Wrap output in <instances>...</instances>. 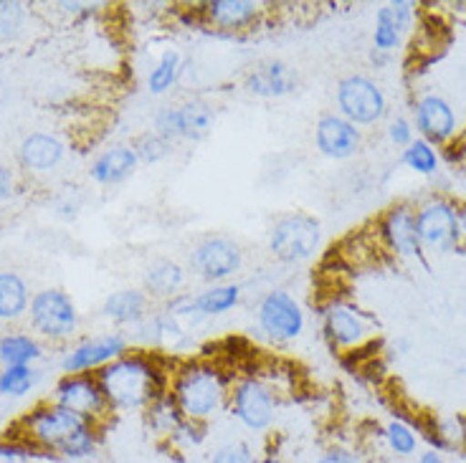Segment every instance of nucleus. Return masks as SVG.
<instances>
[{
    "label": "nucleus",
    "mask_w": 466,
    "mask_h": 463,
    "mask_svg": "<svg viewBox=\"0 0 466 463\" xmlns=\"http://www.w3.org/2000/svg\"><path fill=\"white\" fill-rule=\"evenodd\" d=\"M297 71L279 58L264 61L244 76V89L257 99H284L297 92Z\"/></svg>",
    "instance_id": "5701e85b"
},
{
    "label": "nucleus",
    "mask_w": 466,
    "mask_h": 463,
    "mask_svg": "<svg viewBox=\"0 0 466 463\" xmlns=\"http://www.w3.org/2000/svg\"><path fill=\"white\" fill-rule=\"evenodd\" d=\"M403 46V35L398 34L393 25L385 21L380 13H375L373 21V51H380V54H388L393 56L398 48Z\"/></svg>",
    "instance_id": "c9c22d12"
},
{
    "label": "nucleus",
    "mask_w": 466,
    "mask_h": 463,
    "mask_svg": "<svg viewBox=\"0 0 466 463\" xmlns=\"http://www.w3.org/2000/svg\"><path fill=\"white\" fill-rule=\"evenodd\" d=\"M28 327L38 339L51 342V345H64L76 337L82 327V314L69 291L58 287L34 291L31 304H28Z\"/></svg>",
    "instance_id": "0eeeda50"
},
{
    "label": "nucleus",
    "mask_w": 466,
    "mask_h": 463,
    "mask_svg": "<svg viewBox=\"0 0 466 463\" xmlns=\"http://www.w3.org/2000/svg\"><path fill=\"white\" fill-rule=\"evenodd\" d=\"M187 278H190L187 267L167 256H157L142 268V289L147 291V297L155 304H167L177 294L187 291Z\"/></svg>",
    "instance_id": "4be33fe9"
},
{
    "label": "nucleus",
    "mask_w": 466,
    "mask_h": 463,
    "mask_svg": "<svg viewBox=\"0 0 466 463\" xmlns=\"http://www.w3.org/2000/svg\"><path fill=\"white\" fill-rule=\"evenodd\" d=\"M15 436H21L35 453H46L64 461H86L102 446L99 426L56 406L54 400H44L31 408L18 420Z\"/></svg>",
    "instance_id": "f03ea898"
},
{
    "label": "nucleus",
    "mask_w": 466,
    "mask_h": 463,
    "mask_svg": "<svg viewBox=\"0 0 466 463\" xmlns=\"http://www.w3.org/2000/svg\"><path fill=\"white\" fill-rule=\"evenodd\" d=\"M140 170V160L132 150L129 142L109 145L106 150L96 152L89 163V180L99 187H116L125 186Z\"/></svg>",
    "instance_id": "aec40b11"
},
{
    "label": "nucleus",
    "mask_w": 466,
    "mask_h": 463,
    "mask_svg": "<svg viewBox=\"0 0 466 463\" xmlns=\"http://www.w3.org/2000/svg\"><path fill=\"white\" fill-rule=\"evenodd\" d=\"M315 150L332 163H345L362 150V129L338 112H325L315 125Z\"/></svg>",
    "instance_id": "a211bd4d"
},
{
    "label": "nucleus",
    "mask_w": 466,
    "mask_h": 463,
    "mask_svg": "<svg viewBox=\"0 0 466 463\" xmlns=\"http://www.w3.org/2000/svg\"><path fill=\"white\" fill-rule=\"evenodd\" d=\"M325 244L322 223L304 210H289L271 220L267 231L268 256L281 267H302L317 258Z\"/></svg>",
    "instance_id": "39448f33"
},
{
    "label": "nucleus",
    "mask_w": 466,
    "mask_h": 463,
    "mask_svg": "<svg viewBox=\"0 0 466 463\" xmlns=\"http://www.w3.org/2000/svg\"><path fill=\"white\" fill-rule=\"evenodd\" d=\"M56 8L61 13H66L69 18H94L99 5L96 3H82V0H64V3H56Z\"/></svg>",
    "instance_id": "79ce46f5"
},
{
    "label": "nucleus",
    "mask_w": 466,
    "mask_h": 463,
    "mask_svg": "<svg viewBox=\"0 0 466 463\" xmlns=\"http://www.w3.org/2000/svg\"><path fill=\"white\" fill-rule=\"evenodd\" d=\"M385 137H388V142H390L396 150H406L408 145L416 139V127H413L410 116L406 115L390 116V119H388V125H385Z\"/></svg>",
    "instance_id": "ea45409f"
},
{
    "label": "nucleus",
    "mask_w": 466,
    "mask_h": 463,
    "mask_svg": "<svg viewBox=\"0 0 466 463\" xmlns=\"http://www.w3.org/2000/svg\"><path fill=\"white\" fill-rule=\"evenodd\" d=\"M15 160H18V167L24 173L48 175L66 160V145L56 135L31 132L21 139V145L15 150Z\"/></svg>",
    "instance_id": "412c9836"
},
{
    "label": "nucleus",
    "mask_w": 466,
    "mask_h": 463,
    "mask_svg": "<svg viewBox=\"0 0 466 463\" xmlns=\"http://www.w3.org/2000/svg\"><path fill=\"white\" fill-rule=\"evenodd\" d=\"M375 241L380 251L396 256V258H416L423 261L426 254L420 248L419 228H416V206L396 203L380 213L375 220Z\"/></svg>",
    "instance_id": "f3484780"
},
{
    "label": "nucleus",
    "mask_w": 466,
    "mask_h": 463,
    "mask_svg": "<svg viewBox=\"0 0 466 463\" xmlns=\"http://www.w3.org/2000/svg\"><path fill=\"white\" fill-rule=\"evenodd\" d=\"M410 122L416 127V137L426 139L433 147H449L459 137V115L454 105L436 92H423L410 105Z\"/></svg>",
    "instance_id": "dca6fc26"
},
{
    "label": "nucleus",
    "mask_w": 466,
    "mask_h": 463,
    "mask_svg": "<svg viewBox=\"0 0 466 463\" xmlns=\"http://www.w3.org/2000/svg\"><path fill=\"white\" fill-rule=\"evenodd\" d=\"M456 216H459V231H461V241L466 244V203H456Z\"/></svg>",
    "instance_id": "de8ad7c7"
},
{
    "label": "nucleus",
    "mask_w": 466,
    "mask_h": 463,
    "mask_svg": "<svg viewBox=\"0 0 466 463\" xmlns=\"http://www.w3.org/2000/svg\"><path fill=\"white\" fill-rule=\"evenodd\" d=\"M319 329L327 347L338 355L362 352L375 339L373 317L345 297H329L319 304Z\"/></svg>",
    "instance_id": "423d86ee"
},
{
    "label": "nucleus",
    "mask_w": 466,
    "mask_h": 463,
    "mask_svg": "<svg viewBox=\"0 0 466 463\" xmlns=\"http://www.w3.org/2000/svg\"><path fill=\"white\" fill-rule=\"evenodd\" d=\"M187 64L183 54L177 48H165L163 54L157 56V61L152 64V69L147 71V92L152 96H165L167 92H173L175 86L180 84L183 74H186Z\"/></svg>",
    "instance_id": "bb28decb"
},
{
    "label": "nucleus",
    "mask_w": 466,
    "mask_h": 463,
    "mask_svg": "<svg viewBox=\"0 0 466 463\" xmlns=\"http://www.w3.org/2000/svg\"><path fill=\"white\" fill-rule=\"evenodd\" d=\"M400 165L420 177H433L441 170V150L429 145L426 139L416 137L406 150H400Z\"/></svg>",
    "instance_id": "7c9ffc66"
},
{
    "label": "nucleus",
    "mask_w": 466,
    "mask_h": 463,
    "mask_svg": "<svg viewBox=\"0 0 466 463\" xmlns=\"http://www.w3.org/2000/svg\"><path fill=\"white\" fill-rule=\"evenodd\" d=\"M416 228H419L420 248L426 256H446L459 251L461 231L456 216V200L449 196H429L416 206Z\"/></svg>",
    "instance_id": "9b49d317"
},
{
    "label": "nucleus",
    "mask_w": 466,
    "mask_h": 463,
    "mask_svg": "<svg viewBox=\"0 0 466 463\" xmlns=\"http://www.w3.org/2000/svg\"><path fill=\"white\" fill-rule=\"evenodd\" d=\"M246 251L231 236L223 233H208L198 238L190 254H187V274L208 284H226L236 281V277L244 271Z\"/></svg>",
    "instance_id": "1a4fd4ad"
},
{
    "label": "nucleus",
    "mask_w": 466,
    "mask_h": 463,
    "mask_svg": "<svg viewBox=\"0 0 466 463\" xmlns=\"http://www.w3.org/2000/svg\"><path fill=\"white\" fill-rule=\"evenodd\" d=\"M264 13L267 5L258 0H206L198 8H193L200 28L223 38H236L257 31L264 21Z\"/></svg>",
    "instance_id": "2eb2a0df"
},
{
    "label": "nucleus",
    "mask_w": 466,
    "mask_h": 463,
    "mask_svg": "<svg viewBox=\"0 0 466 463\" xmlns=\"http://www.w3.org/2000/svg\"><path fill=\"white\" fill-rule=\"evenodd\" d=\"M315 463H368V458L360 448H355L350 443H332L317 456Z\"/></svg>",
    "instance_id": "a19ab883"
},
{
    "label": "nucleus",
    "mask_w": 466,
    "mask_h": 463,
    "mask_svg": "<svg viewBox=\"0 0 466 463\" xmlns=\"http://www.w3.org/2000/svg\"><path fill=\"white\" fill-rule=\"evenodd\" d=\"M281 395L264 372H236L226 413L248 433H267L279 418Z\"/></svg>",
    "instance_id": "20e7f679"
},
{
    "label": "nucleus",
    "mask_w": 466,
    "mask_h": 463,
    "mask_svg": "<svg viewBox=\"0 0 466 463\" xmlns=\"http://www.w3.org/2000/svg\"><path fill=\"white\" fill-rule=\"evenodd\" d=\"M56 406L66 408L71 413H76L84 420H89L94 426L105 428L109 423V418L115 416L112 408L106 403V395L102 390V382L96 375H61L56 382H54V390H51V398Z\"/></svg>",
    "instance_id": "ddd939ff"
},
{
    "label": "nucleus",
    "mask_w": 466,
    "mask_h": 463,
    "mask_svg": "<svg viewBox=\"0 0 466 463\" xmlns=\"http://www.w3.org/2000/svg\"><path fill=\"white\" fill-rule=\"evenodd\" d=\"M385 448L396 458H416L420 453V436L416 426L403 418H390L383 426Z\"/></svg>",
    "instance_id": "c756f323"
},
{
    "label": "nucleus",
    "mask_w": 466,
    "mask_h": 463,
    "mask_svg": "<svg viewBox=\"0 0 466 463\" xmlns=\"http://www.w3.org/2000/svg\"><path fill=\"white\" fill-rule=\"evenodd\" d=\"M18 193V175L8 165L0 163V206L8 203Z\"/></svg>",
    "instance_id": "37998d69"
},
{
    "label": "nucleus",
    "mask_w": 466,
    "mask_h": 463,
    "mask_svg": "<svg viewBox=\"0 0 466 463\" xmlns=\"http://www.w3.org/2000/svg\"><path fill=\"white\" fill-rule=\"evenodd\" d=\"M370 64H373L375 69H385V66H388V64H390V61H393V56H388V54H380V51H373V48H370Z\"/></svg>",
    "instance_id": "49530a36"
},
{
    "label": "nucleus",
    "mask_w": 466,
    "mask_h": 463,
    "mask_svg": "<svg viewBox=\"0 0 466 463\" xmlns=\"http://www.w3.org/2000/svg\"><path fill=\"white\" fill-rule=\"evenodd\" d=\"M142 420H145V428L150 430L152 438L160 440V443H170L177 428L183 426V413H180V408L175 406V400L170 395L165 393L160 395L155 403H152L145 413H142Z\"/></svg>",
    "instance_id": "cd10ccee"
},
{
    "label": "nucleus",
    "mask_w": 466,
    "mask_h": 463,
    "mask_svg": "<svg viewBox=\"0 0 466 463\" xmlns=\"http://www.w3.org/2000/svg\"><path fill=\"white\" fill-rule=\"evenodd\" d=\"M129 349H132V337L119 329H109L102 335L84 337L64 349L58 367L64 375H84V372L96 375L99 370H105L109 362L127 355Z\"/></svg>",
    "instance_id": "4468645a"
},
{
    "label": "nucleus",
    "mask_w": 466,
    "mask_h": 463,
    "mask_svg": "<svg viewBox=\"0 0 466 463\" xmlns=\"http://www.w3.org/2000/svg\"><path fill=\"white\" fill-rule=\"evenodd\" d=\"M28 5L18 0H0V41H15L28 25Z\"/></svg>",
    "instance_id": "72a5a7b5"
},
{
    "label": "nucleus",
    "mask_w": 466,
    "mask_h": 463,
    "mask_svg": "<svg viewBox=\"0 0 466 463\" xmlns=\"http://www.w3.org/2000/svg\"><path fill=\"white\" fill-rule=\"evenodd\" d=\"M236 370L213 357L175 359L167 395L180 408L186 420L208 426L226 413Z\"/></svg>",
    "instance_id": "7ed1b4c3"
},
{
    "label": "nucleus",
    "mask_w": 466,
    "mask_h": 463,
    "mask_svg": "<svg viewBox=\"0 0 466 463\" xmlns=\"http://www.w3.org/2000/svg\"><path fill=\"white\" fill-rule=\"evenodd\" d=\"M335 112L355 127H378L390 112L388 94L368 74H348L335 86Z\"/></svg>",
    "instance_id": "9d476101"
},
{
    "label": "nucleus",
    "mask_w": 466,
    "mask_h": 463,
    "mask_svg": "<svg viewBox=\"0 0 466 463\" xmlns=\"http://www.w3.org/2000/svg\"><path fill=\"white\" fill-rule=\"evenodd\" d=\"M216 127V106L206 99H183L175 105L160 106L152 116V129L160 132L173 145L203 142Z\"/></svg>",
    "instance_id": "f8f14e48"
},
{
    "label": "nucleus",
    "mask_w": 466,
    "mask_h": 463,
    "mask_svg": "<svg viewBox=\"0 0 466 463\" xmlns=\"http://www.w3.org/2000/svg\"><path fill=\"white\" fill-rule=\"evenodd\" d=\"M210 463H258L254 448L246 440H226L210 453Z\"/></svg>",
    "instance_id": "e433bc0d"
},
{
    "label": "nucleus",
    "mask_w": 466,
    "mask_h": 463,
    "mask_svg": "<svg viewBox=\"0 0 466 463\" xmlns=\"http://www.w3.org/2000/svg\"><path fill=\"white\" fill-rule=\"evenodd\" d=\"M54 210H56V216H61V218H76V216H79V210H82V206H79V203H74L71 197H66V200H56Z\"/></svg>",
    "instance_id": "c03bdc74"
},
{
    "label": "nucleus",
    "mask_w": 466,
    "mask_h": 463,
    "mask_svg": "<svg viewBox=\"0 0 466 463\" xmlns=\"http://www.w3.org/2000/svg\"><path fill=\"white\" fill-rule=\"evenodd\" d=\"M208 436V426L203 423H193V420H183V426L177 428L173 438H170V448H177V451H193L203 446V440Z\"/></svg>",
    "instance_id": "4c0bfd02"
},
{
    "label": "nucleus",
    "mask_w": 466,
    "mask_h": 463,
    "mask_svg": "<svg viewBox=\"0 0 466 463\" xmlns=\"http://www.w3.org/2000/svg\"><path fill=\"white\" fill-rule=\"evenodd\" d=\"M426 438L431 440L436 451L441 453H464L466 451V416L451 413V416L433 418Z\"/></svg>",
    "instance_id": "c85d7f7f"
},
{
    "label": "nucleus",
    "mask_w": 466,
    "mask_h": 463,
    "mask_svg": "<svg viewBox=\"0 0 466 463\" xmlns=\"http://www.w3.org/2000/svg\"><path fill=\"white\" fill-rule=\"evenodd\" d=\"M44 342L34 332L11 329L0 335V367H25L44 359Z\"/></svg>",
    "instance_id": "a878e982"
},
{
    "label": "nucleus",
    "mask_w": 466,
    "mask_h": 463,
    "mask_svg": "<svg viewBox=\"0 0 466 463\" xmlns=\"http://www.w3.org/2000/svg\"><path fill=\"white\" fill-rule=\"evenodd\" d=\"M254 314L261 337L277 347L294 345L307 332V309L299 297H294L284 287H271L264 291L258 297Z\"/></svg>",
    "instance_id": "6e6552de"
},
{
    "label": "nucleus",
    "mask_w": 466,
    "mask_h": 463,
    "mask_svg": "<svg viewBox=\"0 0 466 463\" xmlns=\"http://www.w3.org/2000/svg\"><path fill=\"white\" fill-rule=\"evenodd\" d=\"M416 8H419V5H416V3H410V0H393V3H383V5H380L375 13H380L385 21L396 28L398 34L408 35L410 31H413L416 15H419Z\"/></svg>",
    "instance_id": "f704fd0d"
},
{
    "label": "nucleus",
    "mask_w": 466,
    "mask_h": 463,
    "mask_svg": "<svg viewBox=\"0 0 466 463\" xmlns=\"http://www.w3.org/2000/svg\"><path fill=\"white\" fill-rule=\"evenodd\" d=\"M173 362L175 359L165 357L163 352L132 347L127 355L116 357L105 370L96 372L112 413L142 416L160 395L167 393Z\"/></svg>",
    "instance_id": "f257e3e1"
},
{
    "label": "nucleus",
    "mask_w": 466,
    "mask_h": 463,
    "mask_svg": "<svg viewBox=\"0 0 466 463\" xmlns=\"http://www.w3.org/2000/svg\"><path fill=\"white\" fill-rule=\"evenodd\" d=\"M41 382V370L35 365L25 367H0V398L18 400L34 393L35 385Z\"/></svg>",
    "instance_id": "2f4dec72"
},
{
    "label": "nucleus",
    "mask_w": 466,
    "mask_h": 463,
    "mask_svg": "<svg viewBox=\"0 0 466 463\" xmlns=\"http://www.w3.org/2000/svg\"><path fill=\"white\" fill-rule=\"evenodd\" d=\"M152 309H155V301L142 287H122L106 294L99 312L112 325V329L127 332V329H137L150 317Z\"/></svg>",
    "instance_id": "6ab92c4d"
},
{
    "label": "nucleus",
    "mask_w": 466,
    "mask_h": 463,
    "mask_svg": "<svg viewBox=\"0 0 466 463\" xmlns=\"http://www.w3.org/2000/svg\"><path fill=\"white\" fill-rule=\"evenodd\" d=\"M129 145H132V150L137 155L140 165H160L175 152L173 142L165 139L163 135L155 132V129H147V132L137 135Z\"/></svg>",
    "instance_id": "473e14b6"
},
{
    "label": "nucleus",
    "mask_w": 466,
    "mask_h": 463,
    "mask_svg": "<svg viewBox=\"0 0 466 463\" xmlns=\"http://www.w3.org/2000/svg\"><path fill=\"white\" fill-rule=\"evenodd\" d=\"M246 287L241 281H226V284H208L196 294L190 291V304H193V317L196 322L203 325L208 319L223 317L233 312L236 307H241L244 301Z\"/></svg>",
    "instance_id": "b1692460"
},
{
    "label": "nucleus",
    "mask_w": 466,
    "mask_h": 463,
    "mask_svg": "<svg viewBox=\"0 0 466 463\" xmlns=\"http://www.w3.org/2000/svg\"><path fill=\"white\" fill-rule=\"evenodd\" d=\"M31 289L18 271L11 268H0V322L3 325H13L21 322L28 314V304H31Z\"/></svg>",
    "instance_id": "393cba45"
},
{
    "label": "nucleus",
    "mask_w": 466,
    "mask_h": 463,
    "mask_svg": "<svg viewBox=\"0 0 466 463\" xmlns=\"http://www.w3.org/2000/svg\"><path fill=\"white\" fill-rule=\"evenodd\" d=\"M38 453L21 436H3L0 438V463H34Z\"/></svg>",
    "instance_id": "58836bf2"
},
{
    "label": "nucleus",
    "mask_w": 466,
    "mask_h": 463,
    "mask_svg": "<svg viewBox=\"0 0 466 463\" xmlns=\"http://www.w3.org/2000/svg\"><path fill=\"white\" fill-rule=\"evenodd\" d=\"M416 463H449L446 461V456L441 451H436V448H423V451L416 456Z\"/></svg>",
    "instance_id": "a18cd8bd"
}]
</instances>
